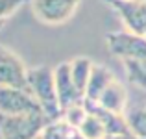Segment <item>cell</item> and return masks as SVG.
<instances>
[{"label": "cell", "instance_id": "obj_1", "mask_svg": "<svg viewBox=\"0 0 146 139\" xmlns=\"http://www.w3.org/2000/svg\"><path fill=\"white\" fill-rule=\"evenodd\" d=\"M28 89L50 122L63 117L59 98H57L56 80H54V69L46 65L28 69Z\"/></svg>", "mask_w": 146, "mask_h": 139}, {"label": "cell", "instance_id": "obj_9", "mask_svg": "<svg viewBox=\"0 0 146 139\" xmlns=\"http://www.w3.org/2000/svg\"><path fill=\"white\" fill-rule=\"evenodd\" d=\"M96 104L100 108H104V110L111 111V113L124 115L126 110H128V91H126L124 84L115 80V82L102 93V96L98 98Z\"/></svg>", "mask_w": 146, "mask_h": 139}, {"label": "cell", "instance_id": "obj_15", "mask_svg": "<svg viewBox=\"0 0 146 139\" xmlns=\"http://www.w3.org/2000/svg\"><path fill=\"white\" fill-rule=\"evenodd\" d=\"M78 130H80V134H82L85 139H106L107 137L104 122L100 121L96 115L89 113V111H87V117L83 119V122L80 124Z\"/></svg>", "mask_w": 146, "mask_h": 139}, {"label": "cell", "instance_id": "obj_12", "mask_svg": "<svg viewBox=\"0 0 146 139\" xmlns=\"http://www.w3.org/2000/svg\"><path fill=\"white\" fill-rule=\"evenodd\" d=\"M124 119H126L129 134H133L139 139H146V104L128 106Z\"/></svg>", "mask_w": 146, "mask_h": 139}, {"label": "cell", "instance_id": "obj_11", "mask_svg": "<svg viewBox=\"0 0 146 139\" xmlns=\"http://www.w3.org/2000/svg\"><path fill=\"white\" fill-rule=\"evenodd\" d=\"M93 67H94V61L85 57V56H78L70 61L72 82H74V87L80 93L82 98H85L87 87H89V80H91V74H93Z\"/></svg>", "mask_w": 146, "mask_h": 139}, {"label": "cell", "instance_id": "obj_17", "mask_svg": "<svg viewBox=\"0 0 146 139\" xmlns=\"http://www.w3.org/2000/svg\"><path fill=\"white\" fill-rule=\"evenodd\" d=\"M106 139H139V137H135L133 134H118V136H107Z\"/></svg>", "mask_w": 146, "mask_h": 139}, {"label": "cell", "instance_id": "obj_3", "mask_svg": "<svg viewBox=\"0 0 146 139\" xmlns=\"http://www.w3.org/2000/svg\"><path fill=\"white\" fill-rule=\"evenodd\" d=\"M80 4L82 0H30L32 13L48 26L65 24L76 13Z\"/></svg>", "mask_w": 146, "mask_h": 139}, {"label": "cell", "instance_id": "obj_4", "mask_svg": "<svg viewBox=\"0 0 146 139\" xmlns=\"http://www.w3.org/2000/svg\"><path fill=\"white\" fill-rule=\"evenodd\" d=\"M106 45L109 52L115 54L120 61L146 59V39L128 32V30L109 32L106 35Z\"/></svg>", "mask_w": 146, "mask_h": 139}, {"label": "cell", "instance_id": "obj_13", "mask_svg": "<svg viewBox=\"0 0 146 139\" xmlns=\"http://www.w3.org/2000/svg\"><path fill=\"white\" fill-rule=\"evenodd\" d=\"M41 139H85L80 134L78 128L68 124L65 119H57L46 124V128L41 134Z\"/></svg>", "mask_w": 146, "mask_h": 139}, {"label": "cell", "instance_id": "obj_18", "mask_svg": "<svg viewBox=\"0 0 146 139\" xmlns=\"http://www.w3.org/2000/svg\"><path fill=\"white\" fill-rule=\"evenodd\" d=\"M128 2H146V0H128Z\"/></svg>", "mask_w": 146, "mask_h": 139}, {"label": "cell", "instance_id": "obj_5", "mask_svg": "<svg viewBox=\"0 0 146 139\" xmlns=\"http://www.w3.org/2000/svg\"><path fill=\"white\" fill-rule=\"evenodd\" d=\"M0 87L28 89V67L4 45H0Z\"/></svg>", "mask_w": 146, "mask_h": 139}, {"label": "cell", "instance_id": "obj_6", "mask_svg": "<svg viewBox=\"0 0 146 139\" xmlns=\"http://www.w3.org/2000/svg\"><path fill=\"white\" fill-rule=\"evenodd\" d=\"M28 113H43L32 93L19 87H0V115Z\"/></svg>", "mask_w": 146, "mask_h": 139}, {"label": "cell", "instance_id": "obj_14", "mask_svg": "<svg viewBox=\"0 0 146 139\" xmlns=\"http://www.w3.org/2000/svg\"><path fill=\"white\" fill-rule=\"evenodd\" d=\"M128 82L135 87L146 91V59H128L122 61Z\"/></svg>", "mask_w": 146, "mask_h": 139}, {"label": "cell", "instance_id": "obj_10", "mask_svg": "<svg viewBox=\"0 0 146 139\" xmlns=\"http://www.w3.org/2000/svg\"><path fill=\"white\" fill-rule=\"evenodd\" d=\"M117 80V76L106 67V65H100V63H94L93 67V74H91V80H89V87H87V93H85V98L83 102H93L96 104L98 98L102 96V93L111 86V84Z\"/></svg>", "mask_w": 146, "mask_h": 139}, {"label": "cell", "instance_id": "obj_2", "mask_svg": "<svg viewBox=\"0 0 146 139\" xmlns=\"http://www.w3.org/2000/svg\"><path fill=\"white\" fill-rule=\"evenodd\" d=\"M48 122L44 113L0 115V139H37Z\"/></svg>", "mask_w": 146, "mask_h": 139}, {"label": "cell", "instance_id": "obj_7", "mask_svg": "<svg viewBox=\"0 0 146 139\" xmlns=\"http://www.w3.org/2000/svg\"><path fill=\"white\" fill-rule=\"evenodd\" d=\"M120 15L126 30L146 39V2H128V0H106Z\"/></svg>", "mask_w": 146, "mask_h": 139}, {"label": "cell", "instance_id": "obj_16", "mask_svg": "<svg viewBox=\"0 0 146 139\" xmlns=\"http://www.w3.org/2000/svg\"><path fill=\"white\" fill-rule=\"evenodd\" d=\"M26 2L30 0H0V24H4L6 19L11 13H15L21 6H24Z\"/></svg>", "mask_w": 146, "mask_h": 139}, {"label": "cell", "instance_id": "obj_19", "mask_svg": "<svg viewBox=\"0 0 146 139\" xmlns=\"http://www.w3.org/2000/svg\"><path fill=\"white\" fill-rule=\"evenodd\" d=\"M2 26H4V24H0V28H2Z\"/></svg>", "mask_w": 146, "mask_h": 139}, {"label": "cell", "instance_id": "obj_8", "mask_svg": "<svg viewBox=\"0 0 146 139\" xmlns=\"http://www.w3.org/2000/svg\"><path fill=\"white\" fill-rule=\"evenodd\" d=\"M54 80H56V89H57L61 111H67L68 108L78 106V104L83 102V98L76 91L74 82H72L70 61H61V63H57L54 67Z\"/></svg>", "mask_w": 146, "mask_h": 139}]
</instances>
